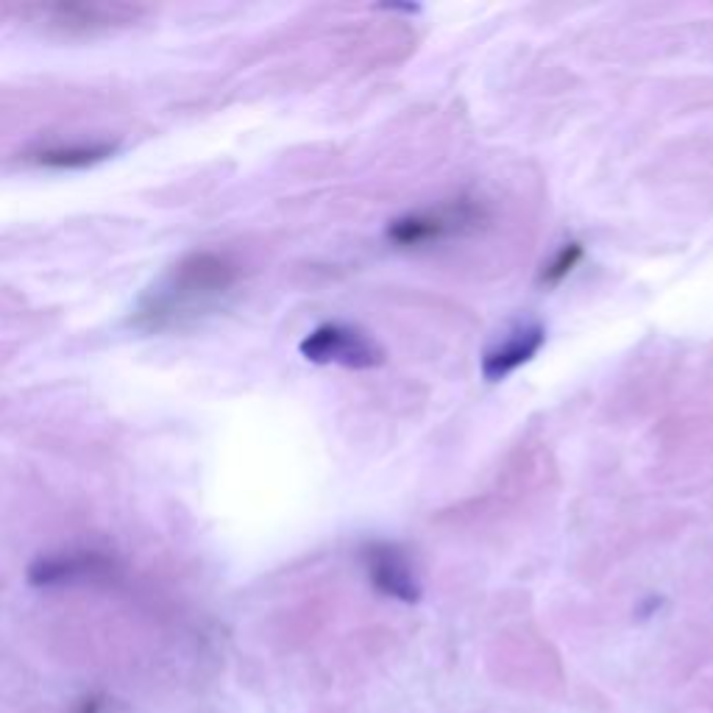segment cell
Instances as JSON below:
<instances>
[{
    "mask_svg": "<svg viewBox=\"0 0 713 713\" xmlns=\"http://www.w3.org/2000/svg\"><path fill=\"white\" fill-rule=\"evenodd\" d=\"M301 357L318 365H343L368 371L385 363V349L368 332L351 324H324L301 340Z\"/></svg>",
    "mask_w": 713,
    "mask_h": 713,
    "instance_id": "cell-3",
    "label": "cell"
},
{
    "mask_svg": "<svg viewBox=\"0 0 713 713\" xmlns=\"http://www.w3.org/2000/svg\"><path fill=\"white\" fill-rule=\"evenodd\" d=\"M546 340V329L541 324H521L516 326L507 338H502L493 349L485 351L482 357V376L499 382L513 371H519L521 365L530 363L532 357L541 351Z\"/></svg>",
    "mask_w": 713,
    "mask_h": 713,
    "instance_id": "cell-5",
    "label": "cell"
},
{
    "mask_svg": "<svg viewBox=\"0 0 713 713\" xmlns=\"http://www.w3.org/2000/svg\"><path fill=\"white\" fill-rule=\"evenodd\" d=\"M115 154V145L101 143V145H70V148H48V151H39L34 156V162L39 165H48V168H87L95 165L106 156Z\"/></svg>",
    "mask_w": 713,
    "mask_h": 713,
    "instance_id": "cell-7",
    "label": "cell"
},
{
    "mask_svg": "<svg viewBox=\"0 0 713 713\" xmlns=\"http://www.w3.org/2000/svg\"><path fill=\"white\" fill-rule=\"evenodd\" d=\"M580 260H583V246H580V243H566V246L560 248L558 254L544 265L541 282H544V285H560V282L580 265Z\"/></svg>",
    "mask_w": 713,
    "mask_h": 713,
    "instance_id": "cell-8",
    "label": "cell"
},
{
    "mask_svg": "<svg viewBox=\"0 0 713 713\" xmlns=\"http://www.w3.org/2000/svg\"><path fill=\"white\" fill-rule=\"evenodd\" d=\"M365 569L368 580L379 594L399 602H418L421 599V583L415 577L410 560L402 549L393 544H371L365 549Z\"/></svg>",
    "mask_w": 713,
    "mask_h": 713,
    "instance_id": "cell-4",
    "label": "cell"
},
{
    "mask_svg": "<svg viewBox=\"0 0 713 713\" xmlns=\"http://www.w3.org/2000/svg\"><path fill=\"white\" fill-rule=\"evenodd\" d=\"M237 282V265L215 251H198L184 257L173 271L145 293L134 312V324L148 332H162L207 312Z\"/></svg>",
    "mask_w": 713,
    "mask_h": 713,
    "instance_id": "cell-1",
    "label": "cell"
},
{
    "mask_svg": "<svg viewBox=\"0 0 713 713\" xmlns=\"http://www.w3.org/2000/svg\"><path fill=\"white\" fill-rule=\"evenodd\" d=\"M485 221V209L471 198H457L435 209H421L390 223L388 237L396 246H429L454 234L471 232Z\"/></svg>",
    "mask_w": 713,
    "mask_h": 713,
    "instance_id": "cell-2",
    "label": "cell"
},
{
    "mask_svg": "<svg viewBox=\"0 0 713 713\" xmlns=\"http://www.w3.org/2000/svg\"><path fill=\"white\" fill-rule=\"evenodd\" d=\"M109 569V558L95 555V552H81V555H59V558H42L28 569L31 585H56L78 577H92Z\"/></svg>",
    "mask_w": 713,
    "mask_h": 713,
    "instance_id": "cell-6",
    "label": "cell"
}]
</instances>
